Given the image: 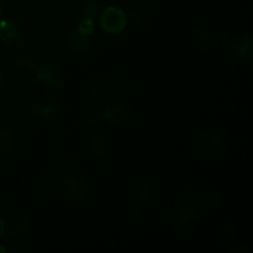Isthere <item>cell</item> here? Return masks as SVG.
Segmentation results:
<instances>
[{
	"label": "cell",
	"instance_id": "obj_5",
	"mask_svg": "<svg viewBox=\"0 0 253 253\" xmlns=\"http://www.w3.org/2000/svg\"><path fill=\"white\" fill-rule=\"evenodd\" d=\"M22 27L16 20H1L0 21V44L12 47L22 40Z\"/></svg>",
	"mask_w": 253,
	"mask_h": 253
},
{
	"label": "cell",
	"instance_id": "obj_23",
	"mask_svg": "<svg viewBox=\"0 0 253 253\" xmlns=\"http://www.w3.org/2000/svg\"><path fill=\"white\" fill-rule=\"evenodd\" d=\"M5 14V1L4 0H0V17L4 16Z\"/></svg>",
	"mask_w": 253,
	"mask_h": 253
},
{
	"label": "cell",
	"instance_id": "obj_6",
	"mask_svg": "<svg viewBox=\"0 0 253 253\" xmlns=\"http://www.w3.org/2000/svg\"><path fill=\"white\" fill-rule=\"evenodd\" d=\"M128 197L135 205L145 207L152 197V187L145 178H136L128 187Z\"/></svg>",
	"mask_w": 253,
	"mask_h": 253
},
{
	"label": "cell",
	"instance_id": "obj_16",
	"mask_svg": "<svg viewBox=\"0 0 253 253\" xmlns=\"http://www.w3.org/2000/svg\"><path fill=\"white\" fill-rule=\"evenodd\" d=\"M68 43L73 51L82 53V52H85L89 48L90 39H89V36L79 34L77 30H73L68 36Z\"/></svg>",
	"mask_w": 253,
	"mask_h": 253
},
{
	"label": "cell",
	"instance_id": "obj_21",
	"mask_svg": "<svg viewBox=\"0 0 253 253\" xmlns=\"http://www.w3.org/2000/svg\"><path fill=\"white\" fill-rule=\"evenodd\" d=\"M84 124L89 127H98L101 124V118L95 111H86L83 116Z\"/></svg>",
	"mask_w": 253,
	"mask_h": 253
},
{
	"label": "cell",
	"instance_id": "obj_11",
	"mask_svg": "<svg viewBox=\"0 0 253 253\" xmlns=\"http://www.w3.org/2000/svg\"><path fill=\"white\" fill-rule=\"evenodd\" d=\"M85 148L94 157H103L108 152V140L101 133H94L86 140Z\"/></svg>",
	"mask_w": 253,
	"mask_h": 253
},
{
	"label": "cell",
	"instance_id": "obj_8",
	"mask_svg": "<svg viewBox=\"0 0 253 253\" xmlns=\"http://www.w3.org/2000/svg\"><path fill=\"white\" fill-rule=\"evenodd\" d=\"M197 210L190 204H179L174 210V222L180 229L192 226L197 220Z\"/></svg>",
	"mask_w": 253,
	"mask_h": 253
},
{
	"label": "cell",
	"instance_id": "obj_13",
	"mask_svg": "<svg viewBox=\"0 0 253 253\" xmlns=\"http://www.w3.org/2000/svg\"><path fill=\"white\" fill-rule=\"evenodd\" d=\"M235 53L242 61H252L253 40L250 35H244L235 43Z\"/></svg>",
	"mask_w": 253,
	"mask_h": 253
},
{
	"label": "cell",
	"instance_id": "obj_10",
	"mask_svg": "<svg viewBox=\"0 0 253 253\" xmlns=\"http://www.w3.org/2000/svg\"><path fill=\"white\" fill-rule=\"evenodd\" d=\"M82 94H83V98L88 103H99L104 98H106V95H108V88L101 82L91 81L84 85Z\"/></svg>",
	"mask_w": 253,
	"mask_h": 253
},
{
	"label": "cell",
	"instance_id": "obj_3",
	"mask_svg": "<svg viewBox=\"0 0 253 253\" xmlns=\"http://www.w3.org/2000/svg\"><path fill=\"white\" fill-rule=\"evenodd\" d=\"M34 76L40 85L47 86V88L57 86L61 83L62 79V74L58 67L49 62L37 66L34 71Z\"/></svg>",
	"mask_w": 253,
	"mask_h": 253
},
{
	"label": "cell",
	"instance_id": "obj_19",
	"mask_svg": "<svg viewBox=\"0 0 253 253\" xmlns=\"http://www.w3.org/2000/svg\"><path fill=\"white\" fill-rule=\"evenodd\" d=\"M126 17H127V24L132 25V26H140L145 21V10L138 5H133L128 9Z\"/></svg>",
	"mask_w": 253,
	"mask_h": 253
},
{
	"label": "cell",
	"instance_id": "obj_22",
	"mask_svg": "<svg viewBox=\"0 0 253 253\" xmlns=\"http://www.w3.org/2000/svg\"><path fill=\"white\" fill-rule=\"evenodd\" d=\"M5 229H6V224H5L4 220L0 217V236L5 234Z\"/></svg>",
	"mask_w": 253,
	"mask_h": 253
},
{
	"label": "cell",
	"instance_id": "obj_25",
	"mask_svg": "<svg viewBox=\"0 0 253 253\" xmlns=\"http://www.w3.org/2000/svg\"><path fill=\"white\" fill-rule=\"evenodd\" d=\"M6 251H7L6 247H5L2 244H0V253H5Z\"/></svg>",
	"mask_w": 253,
	"mask_h": 253
},
{
	"label": "cell",
	"instance_id": "obj_9",
	"mask_svg": "<svg viewBox=\"0 0 253 253\" xmlns=\"http://www.w3.org/2000/svg\"><path fill=\"white\" fill-rule=\"evenodd\" d=\"M222 145H224L222 133L217 130H212L205 133L203 137L202 150L208 156H216L222 150Z\"/></svg>",
	"mask_w": 253,
	"mask_h": 253
},
{
	"label": "cell",
	"instance_id": "obj_15",
	"mask_svg": "<svg viewBox=\"0 0 253 253\" xmlns=\"http://www.w3.org/2000/svg\"><path fill=\"white\" fill-rule=\"evenodd\" d=\"M16 150V137L9 128H0V153L11 155Z\"/></svg>",
	"mask_w": 253,
	"mask_h": 253
},
{
	"label": "cell",
	"instance_id": "obj_14",
	"mask_svg": "<svg viewBox=\"0 0 253 253\" xmlns=\"http://www.w3.org/2000/svg\"><path fill=\"white\" fill-rule=\"evenodd\" d=\"M59 115V106L56 103H47L40 104L36 108V116L42 123H51L54 121Z\"/></svg>",
	"mask_w": 253,
	"mask_h": 253
},
{
	"label": "cell",
	"instance_id": "obj_24",
	"mask_svg": "<svg viewBox=\"0 0 253 253\" xmlns=\"http://www.w3.org/2000/svg\"><path fill=\"white\" fill-rule=\"evenodd\" d=\"M4 208H5V203H4V200H2L1 198H0V212H1L2 210H4Z\"/></svg>",
	"mask_w": 253,
	"mask_h": 253
},
{
	"label": "cell",
	"instance_id": "obj_4",
	"mask_svg": "<svg viewBox=\"0 0 253 253\" xmlns=\"http://www.w3.org/2000/svg\"><path fill=\"white\" fill-rule=\"evenodd\" d=\"M103 116L106 123L111 125H124L131 119V108L124 101H115L105 106Z\"/></svg>",
	"mask_w": 253,
	"mask_h": 253
},
{
	"label": "cell",
	"instance_id": "obj_17",
	"mask_svg": "<svg viewBox=\"0 0 253 253\" xmlns=\"http://www.w3.org/2000/svg\"><path fill=\"white\" fill-rule=\"evenodd\" d=\"M101 4L99 0H83L81 4V12L83 17H89V19L96 20L100 16Z\"/></svg>",
	"mask_w": 253,
	"mask_h": 253
},
{
	"label": "cell",
	"instance_id": "obj_7",
	"mask_svg": "<svg viewBox=\"0 0 253 253\" xmlns=\"http://www.w3.org/2000/svg\"><path fill=\"white\" fill-rule=\"evenodd\" d=\"M30 229H31L30 217L27 215L20 214L10 220L9 224L6 225L5 232H6L10 240H12L15 242H19L26 239V236L30 232Z\"/></svg>",
	"mask_w": 253,
	"mask_h": 253
},
{
	"label": "cell",
	"instance_id": "obj_26",
	"mask_svg": "<svg viewBox=\"0 0 253 253\" xmlns=\"http://www.w3.org/2000/svg\"><path fill=\"white\" fill-rule=\"evenodd\" d=\"M7 1H11V2H19V1H21V0H7Z\"/></svg>",
	"mask_w": 253,
	"mask_h": 253
},
{
	"label": "cell",
	"instance_id": "obj_27",
	"mask_svg": "<svg viewBox=\"0 0 253 253\" xmlns=\"http://www.w3.org/2000/svg\"><path fill=\"white\" fill-rule=\"evenodd\" d=\"M1 84H2V78H1V74H0V89H1Z\"/></svg>",
	"mask_w": 253,
	"mask_h": 253
},
{
	"label": "cell",
	"instance_id": "obj_12",
	"mask_svg": "<svg viewBox=\"0 0 253 253\" xmlns=\"http://www.w3.org/2000/svg\"><path fill=\"white\" fill-rule=\"evenodd\" d=\"M193 41H194L195 47L203 51H208V49L214 48L217 42V37L210 30H198L193 36Z\"/></svg>",
	"mask_w": 253,
	"mask_h": 253
},
{
	"label": "cell",
	"instance_id": "obj_20",
	"mask_svg": "<svg viewBox=\"0 0 253 253\" xmlns=\"http://www.w3.org/2000/svg\"><path fill=\"white\" fill-rule=\"evenodd\" d=\"M76 30L79 34L90 37L95 31V20L89 19V17H82L77 24Z\"/></svg>",
	"mask_w": 253,
	"mask_h": 253
},
{
	"label": "cell",
	"instance_id": "obj_18",
	"mask_svg": "<svg viewBox=\"0 0 253 253\" xmlns=\"http://www.w3.org/2000/svg\"><path fill=\"white\" fill-rule=\"evenodd\" d=\"M15 63H16L17 68L22 69L25 72H32V73H34L37 67L31 54L27 53L26 51L17 52L16 56H15Z\"/></svg>",
	"mask_w": 253,
	"mask_h": 253
},
{
	"label": "cell",
	"instance_id": "obj_2",
	"mask_svg": "<svg viewBox=\"0 0 253 253\" xmlns=\"http://www.w3.org/2000/svg\"><path fill=\"white\" fill-rule=\"evenodd\" d=\"M63 188L66 195L73 202H83L89 194V185L81 174H69L64 179Z\"/></svg>",
	"mask_w": 253,
	"mask_h": 253
},
{
	"label": "cell",
	"instance_id": "obj_1",
	"mask_svg": "<svg viewBox=\"0 0 253 253\" xmlns=\"http://www.w3.org/2000/svg\"><path fill=\"white\" fill-rule=\"evenodd\" d=\"M101 30L109 35L121 34L127 26L126 12L119 6H108L99 16Z\"/></svg>",
	"mask_w": 253,
	"mask_h": 253
}]
</instances>
